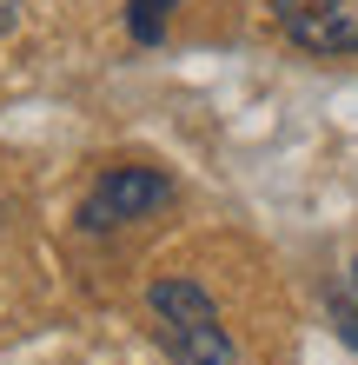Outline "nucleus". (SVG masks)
<instances>
[{"instance_id":"nucleus-1","label":"nucleus","mask_w":358,"mask_h":365,"mask_svg":"<svg viewBox=\"0 0 358 365\" xmlns=\"http://www.w3.org/2000/svg\"><path fill=\"white\" fill-rule=\"evenodd\" d=\"M146 306H153L159 346L173 352V365H239L233 339H226L219 312H213V299H206V286H193V279H159V286L146 292Z\"/></svg>"},{"instance_id":"nucleus-2","label":"nucleus","mask_w":358,"mask_h":365,"mask_svg":"<svg viewBox=\"0 0 358 365\" xmlns=\"http://www.w3.org/2000/svg\"><path fill=\"white\" fill-rule=\"evenodd\" d=\"M159 206H173V180L166 173H153V166H113V173L93 180L87 206H80V226L113 232V226L146 220V212H159Z\"/></svg>"},{"instance_id":"nucleus-3","label":"nucleus","mask_w":358,"mask_h":365,"mask_svg":"<svg viewBox=\"0 0 358 365\" xmlns=\"http://www.w3.org/2000/svg\"><path fill=\"white\" fill-rule=\"evenodd\" d=\"M279 27L305 53H358V0H279Z\"/></svg>"},{"instance_id":"nucleus-4","label":"nucleus","mask_w":358,"mask_h":365,"mask_svg":"<svg viewBox=\"0 0 358 365\" xmlns=\"http://www.w3.org/2000/svg\"><path fill=\"white\" fill-rule=\"evenodd\" d=\"M179 0H133V14H126V27H133V40H159L166 34V14H173Z\"/></svg>"}]
</instances>
